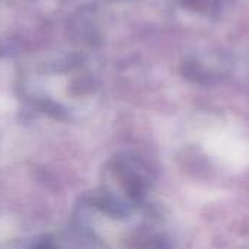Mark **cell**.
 <instances>
[{"label":"cell","mask_w":249,"mask_h":249,"mask_svg":"<svg viewBox=\"0 0 249 249\" xmlns=\"http://www.w3.org/2000/svg\"><path fill=\"white\" fill-rule=\"evenodd\" d=\"M31 249H61V248H60L58 241H57L54 236L47 235V236H41V238H38V239L34 242V245L31 247Z\"/></svg>","instance_id":"obj_4"},{"label":"cell","mask_w":249,"mask_h":249,"mask_svg":"<svg viewBox=\"0 0 249 249\" xmlns=\"http://www.w3.org/2000/svg\"><path fill=\"white\" fill-rule=\"evenodd\" d=\"M152 166L136 153L115 155L104 168L101 188L88 206L114 222H124L143 210L153 187Z\"/></svg>","instance_id":"obj_1"},{"label":"cell","mask_w":249,"mask_h":249,"mask_svg":"<svg viewBox=\"0 0 249 249\" xmlns=\"http://www.w3.org/2000/svg\"><path fill=\"white\" fill-rule=\"evenodd\" d=\"M3 54H4V45L0 42V55H3Z\"/></svg>","instance_id":"obj_5"},{"label":"cell","mask_w":249,"mask_h":249,"mask_svg":"<svg viewBox=\"0 0 249 249\" xmlns=\"http://www.w3.org/2000/svg\"><path fill=\"white\" fill-rule=\"evenodd\" d=\"M158 214H147L143 225L134 229L124 242L125 249H172V241L166 232L158 228Z\"/></svg>","instance_id":"obj_2"},{"label":"cell","mask_w":249,"mask_h":249,"mask_svg":"<svg viewBox=\"0 0 249 249\" xmlns=\"http://www.w3.org/2000/svg\"><path fill=\"white\" fill-rule=\"evenodd\" d=\"M181 3L194 12H200L209 16H216L222 7V0H181Z\"/></svg>","instance_id":"obj_3"}]
</instances>
